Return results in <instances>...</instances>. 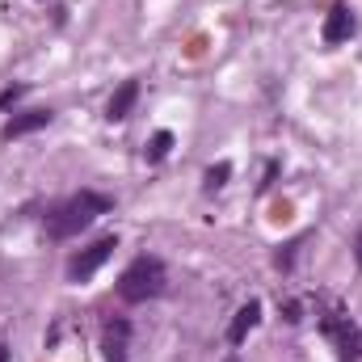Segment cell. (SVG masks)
<instances>
[{
	"label": "cell",
	"instance_id": "1",
	"mask_svg": "<svg viewBox=\"0 0 362 362\" xmlns=\"http://www.w3.org/2000/svg\"><path fill=\"white\" fill-rule=\"evenodd\" d=\"M110 206H114V198H105L97 189H81V194H72V198H64L59 206L47 211V236L51 240H72L85 228H93L101 215H110Z\"/></svg>",
	"mask_w": 362,
	"mask_h": 362
},
{
	"label": "cell",
	"instance_id": "2",
	"mask_svg": "<svg viewBox=\"0 0 362 362\" xmlns=\"http://www.w3.org/2000/svg\"><path fill=\"white\" fill-rule=\"evenodd\" d=\"M165 286H169V270H165V262L152 257V253L135 257L127 270L118 274V299H122V303H148V299L165 295Z\"/></svg>",
	"mask_w": 362,
	"mask_h": 362
},
{
	"label": "cell",
	"instance_id": "3",
	"mask_svg": "<svg viewBox=\"0 0 362 362\" xmlns=\"http://www.w3.org/2000/svg\"><path fill=\"white\" fill-rule=\"evenodd\" d=\"M320 329H325V337L337 346V354L346 362H358L362 358V329L337 308V303H329L325 308V316H320Z\"/></svg>",
	"mask_w": 362,
	"mask_h": 362
},
{
	"label": "cell",
	"instance_id": "4",
	"mask_svg": "<svg viewBox=\"0 0 362 362\" xmlns=\"http://www.w3.org/2000/svg\"><path fill=\"white\" fill-rule=\"evenodd\" d=\"M114 249H118V236H101V240H93L89 249H81V253L68 262V282H89L93 274L114 257Z\"/></svg>",
	"mask_w": 362,
	"mask_h": 362
},
{
	"label": "cell",
	"instance_id": "5",
	"mask_svg": "<svg viewBox=\"0 0 362 362\" xmlns=\"http://www.w3.org/2000/svg\"><path fill=\"white\" fill-rule=\"evenodd\" d=\"M354 30H358V17H354V8H350V4H333V8L325 13L320 38H325L329 47H341V42H350V38H354Z\"/></svg>",
	"mask_w": 362,
	"mask_h": 362
},
{
	"label": "cell",
	"instance_id": "6",
	"mask_svg": "<svg viewBox=\"0 0 362 362\" xmlns=\"http://www.w3.org/2000/svg\"><path fill=\"white\" fill-rule=\"evenodd\" d=\"M51 110H21V114H13L4 127H0V139H21V135H34V131H42V127H51Z\"/></svg>",
	"mask_w": 362,
	"mask_h": 362
},
{
	"label": "cell",
	"instance_id": "7",
	"mask_svg": "<svg viewBox=\"0 0 362 362\" xmlns=\"http://www.w3.org/2000/svg\"><path fill=\"white\" fill-rule=\"evenodd\" d=\"M127 341H131V325L127 320H110L101 333V354L105 362H127Z\"/></svg>",
	"mask_w": 362,
	"mask_h": 362
},
{
	"label": "cell",
	"instance_id": "8",
	"mask_svg": "<svg viewBox=\"0 0 362 362\" xmlns=\"http://www.w3.org/2000/svg\"><path fill=\"white\" fill-rule=\"evenodd\" d=\"M257 320H262V303H257V299H249V303L232 316V325H228V341H232V346H240V341L257 329Z\"/></svg>",
	"mask_w": 362,
	"mask_h": 362
},
{
	"label": "cell",
	"instance_id": "9",
	"mask_svg": "<svg viewBox=\"0 0 362 362\" xmlns=\"http://www.w3.org/2000/svg\"><path fill=\"white\" fill-rule=\"evenodd\" d=\"M135 97H139V81H122V85H118V93L110 97V105H105V118H110V122H122V118L131 114Z\"/></svg>",
	"mask_w": 362,
	"mask_h": 362
},
{
	"label": "cell",
	"instance_id": "10",
	"mask_svg": "<svg viewBox=\"0 0 362 362\" xmlns=\"http://www.w3.org/2000/svg\"><path fill=\"white\" fill-rule=\"evenodd\" d=\"M169 152H173V135H169V131H156V135L148 139V148H144V160H148V165H160Z\"/></svg>",
	"mask_w": 362,
	"mask_h": 362
},
{
	"label": "cell",
	"instance_id": "11",
	"mask_svg": "<svg viewBox=\"0 0 362 362\" xmlns=\"http://www.w3.org/2000/svg\"><path fill=\"white\" fill-rule=\"evenodd\" d=\"M308 236H295V240H286V245H278V253H274V266L278 270H291L295 266V253H299V245H303Z\"/></svg>",
	"mask_w": 362,
	"mask_h": 362
},
{
	"label": "cell",
	"instance_id": "12",
	"mask_svg": "<svg viewBox=\"0 0 362 362\" xmlns=\"http://www.w3.org/2000/svg\"><path fill=\"white\" fill-rule=\"evenodd\" d=\"M228 177H232V165H228V160H219V165H211V169H206L202 185H206V189H223Z\"/></svg>",
	"mask_w": 362,
	"mask_h": 362
},
{
	"label": "cell",
	"instance_id": "13",
	"mask_svg": "<svg viewBox=\"0 0 362 362\" xmlns=\"http://www.w3.org/2000/svg\"><path fill=\"white\" fill-rule=\"evenodd\" d=\"M21 97H25V85H13V89H4V93H0V110H8V105H13V101H21Z\"/></svg>",
	"mask_w": 362,
	"mask_h": 362
},
{
	"label": "cell",
	"instance_id": "14",
	"mask_svg": "<svg viewBox=\"0 0 362 362\" xmlns=\"http://www.w3.org/2000/svg\"><path fill=\"white\" fill-rule=\"evenodd\" d=\"M274 177H278V160H270V165H266V181H262V189H270Z\"/></svg>",
	"mask_w": 362,
	"mask_h": 362
},
{
	"label": "cell",
	"instance_id": "15",
	"mask_svg": "<svg viewBox=\"0 0 362 362\" xmlns=\"http://www.w3.org/2000/svg\"><path fill=\"white\" fill-rule=\"evenodd\" d=\"M354 249H358V266H362V232H358V245H354Z\"/></svg>",
	"mask_w": 362,
	"mask_h": 362
},
{
	"label": "cell",
	"instance_id": "16",
	"mask_svg": "<svg viewBox=\"0 0 362 362\" xmlns=\"http://www.w3.org/2000/svg\"><path fill=\"white\" fill-rule=\"evenodd\" d=\"M0 362H8V350H4V346H0Z\"/></svg>",
	"mask_w": 362,
	"mask_h": 362
},
{
	"label": "cell",
	"instance_id": "17",
	"mask_svg": "<svg viewBox=\"0 0 362 362\" xmlns=\"http://www.w3.org/2000/svg\"><path fill=\"white\" fill-rule=\"evenodd\" d=\"M228 362H236V358H228Z\"/></svg>",
	"mask_w": 362,
	"mask_h": 362
}]
</instances>
